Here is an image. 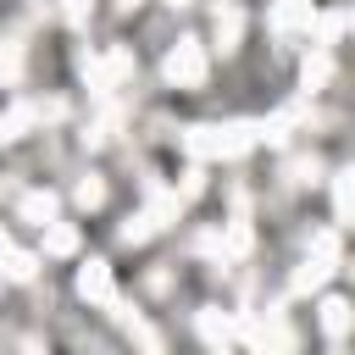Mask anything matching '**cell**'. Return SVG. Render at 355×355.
<instances>
[{"label": "cell", "mask_w": 355, "mask_h": 355, "mask_svg": "<svg viewBox=\"0 0 355 355\" xmlns=\"http://www.w3.org/2000/svg\"><path fill=\"white\" fill-rule=\"evenodd\" d=\"M172 78H189V83L200 78V50H194V44H183V50L172 55Z\"/></svg>", "instance_id": "1"}, {"label": "cell", "mask_w": 355, "mask_h": 355, "mask_svg": "<svg viewBox=\"0 0 355 355\" xmlns=\"http://www.w3.org/2000/svg\"><path fill=\"white\" fill-rule=\"evenodd\" d=\"M83 294H94V300H105V294H111V283H105V272H100V266H89V272H83Z\"/></svg>", "instance_id": "2"}]
</instances>
